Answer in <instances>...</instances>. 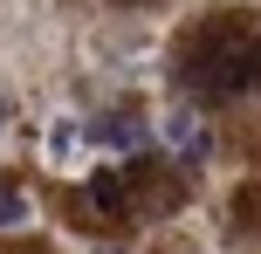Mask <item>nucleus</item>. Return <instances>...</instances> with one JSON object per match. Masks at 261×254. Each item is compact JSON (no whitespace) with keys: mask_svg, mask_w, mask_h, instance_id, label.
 I'll return each mask as SVG.
<instances>
[{"mask_svg":"<svg viewBox=\"0 0 261 254\" xmlns=\"http://www.w3.org/2000/svg\"><path fill=\"white\" fill-rule=\"evenodd\" d=\"M103 254H124V247H103Z\"/></svg>","mask_w":261,"mask_h":254,"instance_id":"423d86ee","label":"nucleus"},{"mask_svg":"<svg viewBox=\"0 0 261 254\" xmlns=\"http://www.w3.org/2000/svg\"><path fill=\"white\" fill-rule=\"evenodd\" d=\"M158 137H165V145L179 151L186 165H199V158H206V124H199L193 110H172V117L158 124Z\"/></svg>","mask_w":261,"mask_h":254,"instance_id":"f03ea898","label":"nucleus"},{"mask_svg":"<svg viewBox=\"0 0 261 254\" xmlns=\"http://www.w3.org/2000/svg\"><path fill=\"white\" fill-rule=\"evenodd\" d=\"M21 220H28V200L21 192H0V227H21Z\"/></svg>","mask_w":261,"mask_h":254,"instance_id":"39448f33","label":"nucleus"},{"mask_svg":"<svg viewBox=\"0 0 261 254\" xmlns=\"http://www.w3.org/2000/svg\"><path fill=\"white\" fill-rule=\"evenodd\" d=\"M186 82L206 96H248L261 90V27L248 21H206L186 41Z\"/></svg>","mask_w":261,"mask_h":254,"instance_id":"f257e3e1","label":"nucleus"},{"mask_svg":"<svg viewBox=\"0 0 261 254\" xmlns=\"http://www.w3.org/2000/svg\"><path fill=\"white\" fill-rule=\"evenodd\" d=\"M0 117H7V103H0Z\"/></svg>","mask_w":261,"mask_h":254,"instance_id":"0eeeda50","label":"nucleus"},{"mask_svg":"<svg viewBox=\"0 0 261 254\" xmlns=\"http://www.w3.org/2000/svg\"><path fill=\"white\" fill-rule=\"evenodd\" d=\"M90 137H96V145H110V151H138V145H151V131H144L130 110H117V117H96Z\"/></svg>","mask_w":261,"mask_h":254,"instance_id":"7ed1b4c3","label":"nucleus"},{"mask_svg":"<svg viewBox=\"0 0 261 254\" xmlns=\"http://www.w3.org/2000/svg\"><path fill=\"white\" fill-rule=\"evenodd\" d=\"M90 200L103 206V213H124V172H110V165H103V172L90 179Z\"/></svg>","mask_w":261,"mask_h":254,"instance_id":"20e7f679","label":"nucleus"}]
</instances>
